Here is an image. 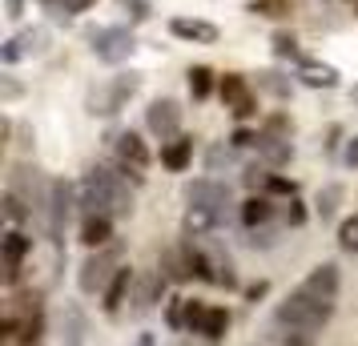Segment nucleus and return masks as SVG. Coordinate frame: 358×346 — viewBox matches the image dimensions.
<instances>
[{
    "mask_svg": "<svg viewBox=\"0 0 358 346\" xmlns=\"http://www.w3.org/2000/svg\"><path fill=\"white\" fill-rule=\"evenodd\" d=\"M262 133H270V137H294V121L286 113H270L262 121Z\"/></svg>",
    "mask_w": 358,
    "mask_h": 346,
    "instance_id": "nucleus-40",
    "label": "nucleus"
},
{
    "mask_svg": "<svg viewBox=\"0 0 358 346\" xmlns=\"http://www.w3.org/2000/svg\"><path fill=\"white\" fill-rule=\"evenodd\" d=\"M266 294H270V282H254V286L245 290V298H250V302H262Z\"/></svg>",
    "mask_w": 358,
    "mask_h": 346,
    "instance_id": "nucleus-50",
    "label": "nucleus"
},
{
    "mask_svg": "<svg viewBox=\"0 0 358 346\" xmlns=\"http://www.w3.org/2000/svg\"><path fill=\"white\" fill-rule=\"evenodd\" d=\"M137 93H141V73H137V69H121L117 77H109L101 89L89 93V113L105 117V121H109V117H121Z\"/></svg>",
    "mask_w": 358,
    "mask_h": 346,
    "instance_id": "nucleus-4",
    "label": "nucleus"
},
{
    "mask_svg": "<svg viewBox=\"0 0 358 346\" xmlns=\"http://www.w3.org/2000/svg\"><path fill=\"white\" fill-rule=\"evenodd\" d=\"M258 137H262V129H250V125H238V129L229 133V145H234L238 153H242V149H254V145H258Z\"/></svg>",
    "mask_w": 358,
    "mask_h": 346,
    "instance_id": "nucleus-42",
    "label": "nucleus"
},
{
    "mask_svg": "<svg viewBox=\"0 0 358 346\" xmlns=\"http://www.w3.org/2000/svg\"><path fill=\"white\" fill-rule=\"evenodd\" d=\"M81 210V185H73L69 178H52V198H49V222H45V238L49 246L61 254L65 250V226L69 217Z\"/></svg>",
    "mask_w": 358,
    "mask_h": 346,
    "instance_id": "nucleus-6",
    "label": "nucleus"
},
{
    "mask_svg": "<svg viewBox=\"0 0 358 346\" xmlns=\"http://www.w3.org/2000/svg\"><path fill=\"white\" fill-rule=\"evenodd\" d=\"M266 194L270 198H282V201H290V198H298V182L294 178H286V173H270V182H266Z\"/></svg>",
    "mask_w": 358,
    "mask_h": 346,
    "instance_id": "nucleus-37",
    "label": "nucleus"
},
{
    "mask_svg": "<svg viewBox=\"0 0 358 346\" xmlns=\"http://www.w3.org/2000/svg\"><path fill=\"white\" fill-rule=\"evenodd\" d=\"M217 286H226V290H238V286H242L238 266L229 262V258H222V254H217Z\"/></svg>",
    "mask_w": 358,
    "mask_h": 346,
    "instance_id": "nucleus-41",
    "label": "nucleus"
},
{
    "mask_svg": "<svg viewBox=\"0 0 358 346\" xmlns=\"http://www.w3.org/2000/svg\"><path fill=\"white\" fill-rule=\"evenodd\" d=\"M185 85H189V97L194 101H210L217 93V85H222V77L210 65H189L185 69Z\"/></svg>",
    "mask_w": 358,
    "mask_h": 346,
    "instance_id": "nucleus-27",
    "label": "nucleus"
},
{
    "mask_svg": "<svg viewBox=\"0 0 358 346\" xmlns=\"http://www.w3.org/2000/svg\"><path fill=\"white\" fill-rule=\"evenodd\" d=\"M0 206H4V222L8 226H24V222H33V210L20 201V194H13L8 185H4V194H0Z\"/></svg>",
    "mask_w": 358,
    "mask_h": 346,
    "instance_id": "nucleus-32",
    "label": "nucleus"
},
{
    "mask_svg": "<svg viewBox=\"0 0 358 346\" xmlns=\"http://www.w3.org/2000/svg\"><path fill=\"white\" fill-rule=\"evenodd\" d=\"M270 165H262V161H254V165H245V173H242V185L250 189V194H266V182H270Z\"/></svg>",
    "mask_w": 358,
    "mask_h": 346,
    "instance_id": "nucleus-35",
    "label": "nucleus"
},
{
    "mask_svg": "<svg viewBox=\"0 0 358 346\" xmlns=\"http://www.w3.org/2000/svg\"><path fill=\"white\" fill-rule=\"evenodd\" d=\"M282 222L290 226V230H302L310 222V210H306V201L302 198H290V201H282Z\"/></svg>",
    "mask_w": 358,
    "mask_h": 346,
    "instance_id": "nucleus-36",
    "label": "nucleus"
},
{
    "mask_svg": "<svg viewBox=\"0 0 358 346\" xmlns=\"http://www.w3.org/2000/svg\"><path fill=\"white\" fill-rule=\"evenodd\" d=\"M117 8L129 17V24H145V20L153 17V4H149V0H117Z\"/></svg>",
    "mask_w": 358,
    "mask_h": 346,
    "instance_id": "nucleus-38",
    "label": "nucleus"
},
{
    "mask_svg": "<svg viewBox=\"0 0 358 346\" xmlns=\"http://www.w3.org/2000/svg\"><path fill=\"white\" fill-rule=\"evenodd\" d=\"M105 141H109V149L117 153V161L133 165V169H141V173H145L149 161H153V153H149L145 137H141L137 129H113Z\"/></svg>",
    "mask_w": 358,
    "mask_h": 346,
    "instance_id": "nucleus-12",
    "label": "nucleus"
},
{
    "mask_svg": "<svg viewBox=\"0 0 358 346\" xmlns=\"http://www.w3.org/2000/svg\"><path fill=\"white\" fill-rule=\"evenodd\" d=\"M278 214V201L270 194H250V198L238 206V222H242L245 230H262V226H270Z\"/></svg>",
    "mask_w": 358,
    "mask_h": 346,
    "instance_id": "nucleus-20",
    "label": "nucleus"
},
{
    "mask_svg": "<svg viewBox=\"0 0 358 346\" xmlns=\"http://www.w3.org/2000/svg\"><path fill=\"white\" fill-rule=\"evenodd\" d=\"M113 226H117V217L109 214H89L81 222V246L85 250H105V246H113Z\"/></svg>",
    "mask_w": 358,
    "mask_h": 346,
    "instance_id": "nucleus-23",
    "label": "nucleus"
},
{
    "mask_svg": "<svg viewBox=\"0 0 358 346\" xmlns=\"http://www.w3.org/2000/svg\"><path fill=\"white\" fill-rule=\"evenodd\" d=\"M338 161L346 165V169H358V133H355V137H346V145H342Z\"/></svg>",
    "mask_w": 358,
    "mask_h": 346,
    "instance_id": "nucleus-48",
    "label": "nucleus"
},
{
    "mask_svg": "<svg viewBox=\"0 0 358 346\" xmlns=\"http://www.w3.org/2000/svg\"><path fill=\"white\" fill-rule=\"evenodd\" d=\"M85 41H89V52L101 65H125L137 52L133 24H93V29H85Z\"/></svg>",
    "mask_w": 358,
    "mask_h": 346,
    "instance_id": "nucleus-5",
    "label": "nucleus"
},
{
    "mask_svg": "<svg viewBox=\"0 0 358 346\" xmlns=\"http://www.w3.org/2000/svg\"><path fill=\"white\" fill-rule=\"evenodd\" d=\"M238 161V149L226 145V141H217V145L206 149V173H222V169H234Z\"/></svg>",
    "mask_w": 358,
    "mask_h": 346,
    "instance_id": "nucleus-33",
    "label": "nucleus"
},
{
    "mask_svg": "<svg viewBox=\"0 0 358 346\" xmlns=\"http://www.w3.org/2000/svg\"><path fill=\"white\" fill-rule=\"evenodd\" d=\"M133 286H137V270L129 262L117 266V274L109 278V286L101 290V314L105 318H117V314L125 310V302L133 298Z\"/></svg>",
    "mask_w": 358,
    "mask_h": 346,
    "instance_id": "nucleus-13",
    "label": "nucleus"
},
{
    "mask_svg": "<svg viewBox=\"0 0 358 346\" xmlns=\"http://www.w3.org/2000/svg\"><path fill=\"white\" fill-rule=\"evenodd\" d=\"M294 77H298V85H302V89H326V93L342 85V73H338V69L326 65V61H314V57H306L302 65L294 69Z\"/></svg>",
    "mask_w": 358,
    "mask_h": 346,
    "instance_id": "nucleus-18",
    "label": "nucleus"
},
{
    "mask_svg": "<svg viewBox=\"0 0 358 346\" xmlns=\"http://www.w3.org/2000/svg\"><path fill=\"white\" fill-rule=\"evenodd\" d=\"M217 97L229 109V117L245 125L250 117H258V97H254V85L245 73H222V85H217Z\"/></svg>",
    "mask_w": 358,
    "mask_h": 346,
    "instance_id": "nucleus-8",
    "label": "nucleus"
},
{
    "mask_svg": "<svg viewBox=\"0 0 358 346\" xmlns=\"http://www.w3.org/2000/svg\"><path fill=\"white\" fill-rule=\"evenodd\" d=\"M342 198H346V189H342L338 182H326L322 189H318V198H314V214L322 217V222H334Z\"/></svg>",
    "mask_w": 358,
    "mask_h": 346,
    "instance_id": "nucleus-30",
    "label": "nucleus"
},
{
    "mask_svg": "<svg viewBox=\"0 0 358 346\" xmlns=\"http://www.w3.org/2000/svg\"><path fill=\"white\" fill-rule=\"evenodd\" d=\"M45 4H49V8H52V4H61V0H45Z\"/></svg>",
    "mask_w": 358,
    "mask_h": 346,
    "instance_id": "nucleus-54",
    "label": "nucleus"
},
{
    "mask_svg": "<svg viewBox=\"0 0 358 346\" xmlns=\"http://www.w3.org/2000/svg\"><path fill=\"white\" fill-rule=\"evenodd\" d=\"M165 326L181 334V330H189V298L185 294H169L165 298Z\"/></svg>",
    "mask_w": 358,
    "mask_h": 346,
    "instance_id": "nucleus-31",
    "label": "nucleus"
},
{
    "mask_svg": "<svg viewBox=\"0 0 358 346\" xmlns=\"http://www.w3.org/2000/svg\"><path fill=\"white\" fill-rule=\"evenodd\" d=\"M181 198H185V206H201V210H217V214L234 217V194H229L226 182H217V178H194V182H185V189H181Z\"/></svg>",
    "mask_w": 358,
    "mask_h": 346,
    "instance_id": "nucleus-9",
    "label": "nucleus"
},
{
    "mask_svg": "<svg viewBox=\"0 0 358 346\" xmlns=\"http://www.w3.org/2000/svg\"><path fill=\"white\" fill-rule=\"evenodd\" d=\"M229 322H234V314H229L226 306H213L210 302V310H206V318H201V326H197L194 334H201L206 343H217V338H226Z\"/></svg>",
    "mask_w": 358,
    "mask_h": 346,
    "instance_id": "nucleus-28",
    "label": "nucleus"
},
{
    "mask_svg": "<svg viewBox=\"0 0 358 346\" xmlns=\"http://www.w3.org/2000/svg\"><path fill=\"white\" fill-rule=\"evenodd\" d=\"M338 145H346V129H342V125H330V129H326L322 149H326V153H342Z\"/></svg>",
    "mask_w": 358,
    "mask_h": 346,
    "instance_id": "nucleus-47",
    "label": "nucleus"
},
{
    "mask_svg": "<svg viewBox=\"0 0 358 346\" xmlns=\"http://www.w3.org/2000/svg\"><path fill=\"white\" fill-rule=\"evenodd\" d=\"M346 97H350V105H355V109H358V81L350 85V93H346Z\"/></svg>",
    "mask_w": 358,
    "mask_h": 346,
    "instance_id": "nucleus-53",
    "label": "nucleus"
},
{
    "mask_svg": "<svg viewBox=\"0 0 358 346\" xmlns=\"http://www.w3.org/2000/svg\"><path fill=\"white\" fill-rule=\"evenodd\" d=\"M222 226H229V217L217 214V210L185 206V214H181V233H185V238H210V233H217Z\"/></svg>",
    "mask_w": 358,
    "mask_h": 346,
    "instance_id": "nucleus-17",
    "label": "nucleus"
},
{
    "mask_svg": "<svg viewBox=\"0 0 358 346\" xmlns=\"http://www.w3.org/2000/svg\"><path fill=\"white\" fill-rule=\"evenodd\" d=\"M24 318H20V338L17 346H41V334H45V298H41V290H33V294H24Z\"/></svg>",
    "mask_w": 358,
    "mask_h": 346,
    "instance_id": "nucleus-19",
    "label": "nucleus"
},
{
    "mask_svg": "<svg viewBox=\"0 0 358 346\" xmlns=\"http://www.w3.org/2000/svg\"><path fill=\"white\" fill-rule=\"evenodd\" d=\"M258 161L270 165V169H286L294 161V141L290 137H270V133H262L258 137Z\"/></svg>",
    "mask_w": 358,
    "mask_h": 346,
    "instance_id": "nucleus-24",
    "label": "nucleus"
},
{
    "mask_svg": "<svg viewBox=\"0 0 358 346\" xmlns=\"http://www.w3.org/2000/svg\"><path fill=\"white\" fill-rule=\"evenodd\" d=\"M81 214H109V217H129L133 214V194L129 182L117 173L113 165H89L81 182Z\"/></svg>",
    "mask_w": 358,
    "mask_h": 346,
    "instance_id": "nucleus-1",
    "label": "nucleus"
},
{
    "mask_svg": "<svg viewBox=\"0 0 358 346\" xmlns=\"http://www.w3.org/2000/svg\"><path fill=\"white\" fill-rule=\"evenodd\" d=\"M165 298H169V278H165L162 270L157 274H149V278H137V286H133V306H129V314H149L153 306H165Z\"/></svg>",
    "mask_w": 358,
    "mask_h": 346,
    "instance_id": "nucleus-15",
    "label": "nucleus"
},
{
    "mask_svg": "<svg viewBox=\"0 0 358 346\" xmlns=\"http://www.w3.org/2000/svg\"><path fill=\"white\" fill-rule=\"evenodd\" d=\"M162 169L165 173H185L189 165H194V137L189 133H181L173 141H162Z\"/></svg>",
    "mask_w": 358,
    "mask_h": 346,
    "instance_id": "nucleus-21",
    "label": "nucleus"
},
{
    "mask_svg": "<svg viewBox=\"0 0 358 346\" xmlns=\"http://www.w3.org/2000/svg\"><path fill=\"white\" fill-rule=\"evenodd\" d=\"M181 117H185V109L173 97H153L145 105V129L157 141H173V137H181Z\"/></svg>",
    "mask_w": 358,
    "mask_h": 346,
    "instance_id": "nucleus-11",
    "label": "nucleus"
},
{
    "mask_svg": "<svg viewBox=\"0 0 358 346\" xmlns=\"http://www.w3.org/2000/svg\"><path fill=\"white\" fill-rule=\"evenodd\" d=\"M4 17L20 20V17H24V0H4Z\"/></svg>",
    "mask_w": 358,
    "mask_h": 346,
    "instance_id": "nucleus-49",
    "label": "nucleus"
},
{
    "mask_svg": "<svg viewBox=\"0 0 358 346\" xmlns=\"http://www.w3.org/2000/svg\"><path fill=\"white\" fill-rule=\"evenodd\" d=\"M270 49H274V57L282 61V65L298 69L302 61H306V49L298 45V36H294V33H274V36H270Z\"/></svg>",
    "mask_w": 358,
    "mask_h": 346,
    "instance_id": "nucleus-29",
    "label": "nucleus"
},
{
    "mask_svg": "<svg viewBox=\"0 0 358 346\" xmlns=\"http://www.w3.org/2000/svg\"><path fill=\"white\" fill-rule=\"evenodd\" d=\"M8 189L20 194V201L33 210V222H49V198H52V178H45V169H36L33 161H13L8 169Z\"/></svg>",
    "mask_w": 358,
    "mask_h": 346,
    "instance_id": "nucleus-3",
    "label": "nucleus"
},
{
    "mask_svg": "<svg viewBox=\"0 0 358 346\" xmlns=\"http://www.w3.org/2000/svg\"><path fill=\"white\" fill-rule=\"evenodd\" d=\"M133 346H162L157 343V334H153V330H141V334H137V343Z\"/></svg>",
    "mask_w": 358,
    "mask_h": 346,
    "instance_id": "nucleus-52",
    "label": "nucleus"
},
{
    "mask_svg": "<svg viewBox=\"0 0 358 346\" xmlns=\"http://www.w3.org/2000/svg\"><path fill=\"white\" fill-rule=\"evenodd\" d=\"M97 8V0H61V17L73 20V17H81V13H93Z\"/></svg>",
    "mask_w": 358,
    "mask_h": 346,
    "instance_id": "nucleus-44",
    "label": "nucleus"
},
{
    "mask_svg": "<svg viewBox=\"0 0 358 346\" xmlns=\"http://www.w3.org/2000/svg\"><path fill=\"white\" fill-rule=\"evenodd\" d=\"M250 13H254V17H282V13H286V0H254Z\"/></svg>",
    "mask_w": 358,
    "mask_h": 346,
    "instance_id": "nucleus-43",
    "label": "nucleus"
},
{
    "mask_svg": "<svg viewBox=\"0 0 358 346\" xmlns=\"http://www.w3.org/2000/svg\"><path fill=\"white\" fill-rule=\"evenodd\" d=\"M330 318H334V302H322V298H314L310 290H302V286H294L290 294L274 306V326L282 330V334H290V330H310V334H318Z\"/></svg>",
    "mask_w": 358,
    "mask_h": 346,
    "instance_id": "nucleus-2",
    "label": "nucleus"
},
{
    "mask_svg": "<svg viewBox=\"0 0 358 346\" xmlns=\"http://www.w3.org/2000/svg\"><path fill=\"white\" fill-rule=\"evenodd\" d=\"M20 93H24V85L13 77V69H4V77H0V97H4V101H17Z\"/></svg>",
    "mask_w": 358,
    "mask_h": 346,
    "instance_id": "nucleus-45",
    "label": "nucleus"
},
{
    "mask_svg": "<svg viewBox=\"0 0 358 346\" xmlns=\"http://www.w3.org/2000/svg\"><path fill=\"white\" fill-rule=\"evenodd\" d=\"M89 338V314L81 302H65L61 310V346H85Z\"/></svg>",
    "mask_w": 358,
    "mask_h": 346,
    "instance_id": "nucleus-22",
    "label": "nucleus"
},
{
    "mask_svg": "<svg viewBox=\"0 0 358 346\" xmlns=\"http://www.w3.org/2000/svg\"><path fill=\"white\" fill-rule=\"evenodd\" d=\"M0 338H4V343H17L20 338V314H4V322H0Z\"/></svg>",
    "mask_w": 358,
    "mask_h": 346,
    "instance_id": "nucleus-46",
    "label": "nucleus"
},
{
    "mask_svg": "<svg viewBox=\"0 0 358 346\" xmlns=\"http://www.w3.org/2000/svg\"><path fill=\"white\" fill-rule=\"evenodd\" d=\"M254 77H258L254 89H258V93H270L274 101H290L294 89H298V77H286V73H278V69H262Z\"/></svg>",
    "mask_w": 358,
    "mask_h": 346,
    "instance_id": "nucleus-26",
    "label": "nucleus"
},
{
    "mask_svg": "<svg viewBox=\"0 0 358 346\" xmlns=\"http://www.w3.org/2000/svg\"><path fill=\"white\" fill-rule=\"evenodd\" d=\"M169 36L173 41H185V45H217L222 41V29L213 20H201V17H169Z\"/></svg>",
    "mask_w": 358,
    "mask_h": 346,
    "instance_id": "nucleus-14",
    "label": "nucleus"
},
{
    "mask_svg": "<svg viewBox=\"0 0 358 346\" xmlns=\"http://www.w3.org/2000/svg\"><path fill=\"white\" fill-rule=\"evenodd\" d=\"M29 254H33V238L20 230V226H8L4 238H0V258H4V266H24Z\"/></svg>",
    "mask_w": 358,
    "mask_h": 346,
    "instance_id": "nucleus-25",
    "label": "nucleus"
},
{
    "mask_svg": "<svg viewBox=\"0 0 358 346\" xmlns=\"http://www.w3.org/2000/svg\"><path fill=\"white\" fill-rule=\"evenodd\" d=\"M45 52H49V29H45V24H33V29H20L17 36H8V41L0 45V65L17 69L20 61L45 57Z\"/></svg>",
    "mask_w": 358,
    "mask_h": 346,
    "instance_id": "nucleus-10",
    "label": "nucleus"
},
{
    "mask_svg": "<svg viewBox=\"0 0 358 346\" xmlns=\"http://www.w3.org/2000/svg\"><path fill=\"white\" fill-rule=\"evenodd\" d=\"M302 290H310L314 298H322V302H334L338 298V290H342V270H338V262H318L314 270H310L306 278L298 282Z\"/></svg>",
    "mask_w": 358,
    "mask_h": 346,
    "instance_id": "nucleus-16",
    "label": "nucleus"
},
{
    "mask_svg": "<svg viewBox=\"0 0 358 346\" xmlns=\"http://www.w3.org/2000/svg\"><path fill=\"white\" fill-rule=\"evenodd\" d=\"M117 266H125L117 246L89 250V258H85L81 270H77V290H81L85 298H101V290H105V286H109V278L117 274Z\"/></svg>",
    "mask_w": 358,
    "mask_h": 346,
    "instance_id": "nucleus-7",
    "label": "nucleus"
},
{
    "mask_svg": "<svg viewBox=\"0 0 358 346\" xmlns=\"http://www.w3.org/2000/svg\"><path fill=\"white\" fill-rule=\"evenodd\" d=\"M33 141H36L33 129H29V125H20V141H17V149H20V153H29V149H33Z\"/></svg>",
    "mask_w": 358,
    "mask_h": 346,
    "instance_id": "nucleus-51",
    "label": "nucleus"
},
{
    "mask_svg": "<svg viewBox=\"0 0 358 346\" xmlns=\"http://www.w3.org/2000/svg\"><path fill=\"white\" fill-rule=\"evenodd\" d=\"M278 242H282V230H274V226L250 230V238H245V246H250V250H274Z\"/></svg>",
    "mask_w": 358,
    "mask_h": 346,
    "instance_id": "nucleus-39",
    "label": "nucleus"
},
{
    "mask_svg": "<svg viewBox=\"0 0 358 346\" xmlns=\"http://www.w3.org/2000/svg\"><path fill=\"white\" fill-rule=\"evenodd\" d=\"M334 242H338L342 254H358V214L342 217V222H338V233H334Z\"/></svg>",
    "mask_w": 358,
    "mask_h": 346,
    "instance_id": "nucleus-34",
    "label": "nucleus"
}]
</instances>
